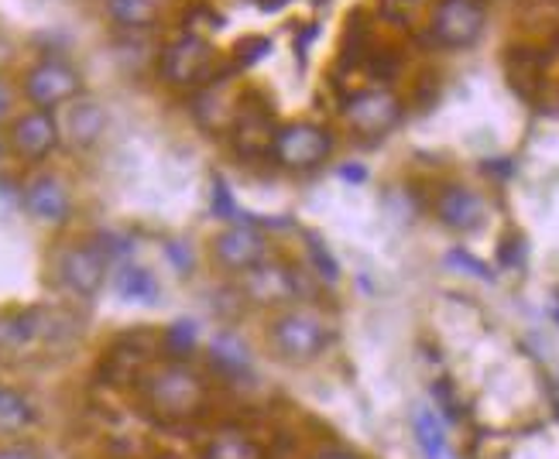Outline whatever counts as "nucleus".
I'll list each match as a JSON object with an SVG mask.
<instances>
[{
    "label": "nucleus",
    "mask_w": 559,
    "mask_h": 459,
    "mask_svg": "<svg viewBox=\"0 0 559 459\" xmlns=\"http://www.w3.org/2000/svg\"><path fill=\"white\" fill-rule=\"evenodd\" d=\"M336 340L333 323L323 312L306 309V305H288L269 326V347L272 357L288 367H306L312 360H320Z\"/></svg>",
    "instance_id": "nucleus-1"
},
{
    "label": "nucleus",
    "mask_w": 559,
    "mask_h": 459,
    "mask_svg": "<svg viewBox=\"0 0 559 459\" xmlns=\"http://www.w3.org/2000/svg\"><path fill=\"white\" fill-rule=\"evenodd\" d=\"M144 401L165 422H186L203 412L206 381L186 364H162L144 381Z\"/></svg>",
    "instance_id": "nucleus-2"
},
{
    "label": "nucleus",
    "mask_w": 559,
    "mask_h": 459,
    "mask_svg": "<svg viewBox=\"0 0 559 459\" xmlns=\"http://www.w3.org/2000/svg\"><path fill=\"white\" fill-rule=\"evenodd\" d=\"M272 152L278 165L292 168V172H309V168L323 165L333 152V134L323 124H312V120H296V124H285L275 131Z\"/></svg>",
    "instance_id": "nucleus-3"
},
{
    "label": "nucleus",
    "mask_w": 559,
    "mask_h": 459,
    "mask_svg": "<svg viewBox=\"0 0 559 459\" xmlns=\"http://www.w3.org/2000/svg\"><path fill=\"white\" fill-rule=\"evenodd\" d=\"M344 120L360 137H384L399 128L402 120V100L384 86H368L347 96Z\"/></svg>",
    "instance_id": "nucleus-4"
},
{
    "label": "nucleus",
    "mask_w": 559,
    "mask_h": 459,
    "mask_svg": "<svg viewBox=\"0 0 559 459\" xmlns=\"http://www.w3.org/2000/svg\"><path fill=\"white\" fill-rule=\"evenodd\" d=\"M83 93V76L76 65L62 59H45L28 69L24 76V96L35 104V110H56L62 104L80 100Z\"/></svg>",
    "instance_id": "nucleus-5"
},
{
    "label": "nucleus",
    "mask_w": 559,
    "mask_h": 459,
    "mask_svg": "<svg viewBox=\"0 0 559 459\" xmlns=\"http://www.w3.org/2000/svg\"><path fill=\"white\" fill-rule=\"evenodd\" d=\"M302 281L299 275L278 261H261L258 268L240 275V295L258 309H285L299 299Z\"/></svg>",
    "instance_id": "nucleus-6"
},
{
    "label": "nucleus",
    "mask_w": 559,
    "mask_h": 459,
    "mask_svg": "<svg viewBox=\"0 0 559 459\" xmlns=\"http://www.w3.org/2000/svg\"><path fill=\"white\" fill-rule=\"evenodd\" d=\"M484 11L480 0H440L432 11V41L443 48H471L484 35Z\"/></svg>",
    "instance_id": "nucleus-7"
},
{
    "label": "nucleus",
    "mask_w": 559,
    "mask_h": 459,
    "mask_svg": "<svg viewBox=\"0 0 559 459\" xmlns=\"http://www.w3.org/2000/svg\"><path fill=\"white\" fill-rule=\"evenodd\" d=\"M210 65H213V45L203 35H192V32L176 41H168L158 59L162 80L173 86H192V83L206 80Z\"/></svg>",
    "instance_id": "nucleus-8"
},
{
    "label": "nucleus",
    "mask_w": 559,
    "mask_h": 459,
    "mask_svg": "<svg viewBox=\"0 0 559 459\" xmlns=\"http://www.w3.org/2000/svg\"><path fill=\"white\" fill-rule=\"evenodd\" d=\"M107 268H110V257L96 247V244H76V247H66L59 257V278L69 288L72 295L80 299H96L100 288L107 281Z\"/></svg>",
    "instance_id": "nucleus-9"
},
{
    "label": "nucleus",
    "mask_w": 559,
    "mask_h": 459,
    "mask_svg": "<svg viewBox=\"0 0 559 459\" xmlns=\"http://www.w3.org/2000/svg\"><path fill=\"white\" fill-rule=\"evenodd\" d=\"M213 261L221 264L227 275H248L261 261H269V240L254 227L234 224L213 237Z\"/></svg>",
    "instance_id": "nucleus-10"
},
{
    "label": "nucleus",
    "mask_w": 559,
    "mask_h": 459,
    "mask_svg": "<svg viewBox=\"0 0 559 459\" xmlns=\"http://www.w3.org/2000/svg\"><path fill=\"white\" fill-rule=\"evenodd\" d=\"M21 209L28 213L35 224L59 227L72 216V196H69V189L59 176L41 172L21 189Z\"/></svg>",
    "instance_id": "nucleus-11"
},
{
    "label": "nucleus",
    "mask_w": 559,
    "mask_h": 459,
    "mask_svg": "<svg viewBox=\"0 0 559 459\" xmlns=\"http://www.w3.org/2000/svg\"><path fill=\"white\" fill-rule=\"evenodd\" d=\"M11 148L24 161H45L59 148V124L52 110H28L14 120L11 128Z\"/></svg>",
    "instance_id": "nucleus-12"
},
{
    "label": "nucleus",
    "mask_w": 559,
    "mask_h": 459,
    "mask_svg": "<svg viewBox=\"0 0 559 459\" xmlns=\"http://www.w3.org/2000/svg\"><path fill=\"white\" fill-rule=\"evenodd\" d=\"M484 203L477 192L464 189V185H447L440 192V200H436V216H440V224L456 230V233H471L484 224Z\"/></svg>",
    "instance_id": "nucleus-13"
},
{
    "label": "nucleus",
    "mask_w": 559,
    "mask_h": 459,
    "mask_svg": "<svg viewBox=\"0 0 559 459\" xmlns=\"http://www.w3.org/2000/svg\"><path fill=\"white\" fill-rule=\"evenodd\" d=\"M104 128H107V113L100 104H93V100L72 104L66 113V134L76 148H90V144L100 141Z\"/></svg>",
    "instance_id": "nucleus-14"
},
{
    "label": "nucleus",
    "mask_w": 559,
    "mask_h": 459,
    "mask_svg": "<svg viewBox=\"0 0 559 459\" xmlns=\"http://www.w3.org/2000/svg\"><path fill=\"white\" fill-rule=\"evenodd\" d=\"M114 288H117L120 299L134 302V305L158 302V281L148 268H141V264H120L117 275H114Z\"/></svg>",
    "instance_id": "nucleus-15"
},
{
    "label": "nucleus",
    "mask_w": 559,
    "mask_h": 459,
    "mask_svg": "<svg viewBox=\"0 0 559 459\" xmlns=\"http://www.w3.org/2000/svg\"><path fill=\"white\" fill-rule=\"evenodd\" d=\"M35 422V404L17 388L0 384V436H17Z\"/></svg>",
    "instance_id": "nucleus-16"
},
{
    "label": "nucleus",
    "mask_w": 559,
    "mask_h": 459,
    "mask_svg": "<svg viewBox=\"0 0 559 459\" xmlns=\"http://www.w3.org/2000/svg\"><path fill=\"white\" fill-rule=\"evenodd\" d=\"M38 312H11L0 316V353L24 350L38 336Z\"/></svg>",
    "instance_id": "nucleus-17"
},
{
    "label": "nucleus",
    "mask_w": 559,
    "mask_h": 459,
    "mask_svg": "<svg viewBox=\"0 0 559 459\" xmlns=\"http://www.w3.org/2000/svg\"><path fill=\"white\" fill-rule=\"evenodd\" d=\"M412 428H416V443H419V449L429 459H450V452H447V432H443L440 415L429 412V408H419L416 419H412Z\"/></svg>",
    "instance_id": "nucleus-18"
},
{
    "label": "nucleus",
    "mask_w": 559,
    "mask_h": 459,
    "mask_svg": "<svg viewBox=\"0 0 559 459\" xmlns=\"http://www.w3.org/2000/svg\"><path fill=\"white\" fill-rule=\"evenodd\" d=\"M203 459H261V446L251 436H245V432L227 428L210 439Z\"/></svg>",
    "instance_id": "nucleus-19"
},
{
    "label": "nucleus",
    "mask_w": 559,
    "mask_h": 459,
    "mask_svg": "<svg viewBox=\"0 0 559 459\" xmlns=\"http://www.w3.org/2000/svg\"><path fill=\"white\" fill-rule=\"evenodd\" d=\"M110 17L124 28H152L158 21V8L155 0H107Z\"/></svg>",
    "instance_id": "nucleus-20"
},
{
    "label": "nucleus",
    "mask_w": 559,
    "mask_h": 459,
    "mask_svg": "<svg viewBox=\"0 0 559 459\" xmlns=\"http://www.w3.org/2000/svg\"><path fill=\"white\" fill-rule=\"evenodd\" d=\"M210 353H213L216 364H221L224 371H230V374L248 371V353H245V347H240L237 340H230V336H216Z\"/></svg>",
    "instance_id": "nucleus-21"
},
{
    "label": "nucleus",
    "mask_w": 559,
    "mask_h": 459,
    "mask_svg": "<svg viewBox=\"0 0 559 459\" xmlns=\"http://www.w3.org/2000/svg\"><path fill=\"white\" fill-rule=\"evenodd\" d=\"M192 336H197V326H192L189 319H179L173 329H168V347L179 350V353H186V350L192 347Z\"/></svg>",
    "instance_id": "nucleus-22"
},
{
    "label": "nucleus",
    "mask_w": 559,
    "mask_h": 459,
    "mask_svg": "<svg viewBox=\"0 0 559 459\" xmlns=\"http://www.w3.org/2000/svg\"><path fill=\"white\" fill-rule=\"evenodd\" d=\"M450 264H464V271H471V275L484 278V281H491V278H495V275L488 271V264H480V261L467 257L464 251H453V254H450Z\"/></svg>",
    "instance_id": "nucleus-23"
},
{
    "label": "nucleus",
    "mask_w": 559,
    "mask_h": 459,
    "mask_svg": "<svg viewBox=\"0 0 559 459\" xmlns=\"http://www.w3.org/2000/svg\"><path fill=\"white\" fill-rule=\"evenodd\" d=\"M21 206V192L14 189V182L0 179V216H8Z\"/></svg>",
    "instance_id": "nucleus-24"
},
{
    "label": "nucleus",
    "mask_w": 559,
    "mask_h": 459,
    "mask_svg": "<svg viewBox=\"0 0 559 459\" xmlns=\"http://www.w3.org/2000/svg\"><path fill=\"white\" fill-rule=\"evenodd\" d=\"M0 459H41V452L24 443H11V446H0Z\"/></svg>",
    "instance_id": "nucleus-25"
},
{
    "label": "nucleus",
    "mask_w": 559,
    "mask_h": 459,
    "mask_svg": "<svg viewBox=\"0 0 559 459\" xmlns=\"http://www.w3.org/2000/svg\"><path fill=\"white\" fill-rule=\"evenodd\" d=\"M312 459H360L357 452H350V449H344V446H326V449H320Z\"/></svg>",
    "instance_id": "nucleus-26"
},
{
    "label": "nucleus",
    "mask_w": 559,
    "mask_h": 459,
    "mask_svg": "<svg viewBox=\"0 0 559 459\" xmlns=\"http://www.w3.org/2000/svg\"><path fill=\"white\" fill-rule=\"evenodd\" d=\"M11 104H14V93H11V86L4 80H0V120L11 113Z\"/></svg>",
    "instance_id": "nucleus-27"
},
{
    "label": "nucleus",
    "mask_w": 559,
    "mask_h": 459,
    "mask_svg": "<svg viewBox=\"0 0 559 459\" xmlns=\"http://www.w3.org/2000/svg\"><path fill=\"white\" fill-rule=\"evenodd\" d=\"M340 176H344L347 182H364V176H368V172H364L360 165H344V168H340Z\"/></svg>",
    "instance_id": "nucleus-28"
},
{
    "label": "nucleus",
    "mask_w": 559,
    "mask_h": 459,
    "mask_svg": "<svg viewBox=\"0 0 559 459\" xmlns=\"http://www.w3.org/2000/svg\"><path fill=\"white\" fill-rule=\"evenodd\" d=\"M0 161H4V144H0Z\"/></svg>",
    "instance_id": "nucleus-29"
}]
</instances>
